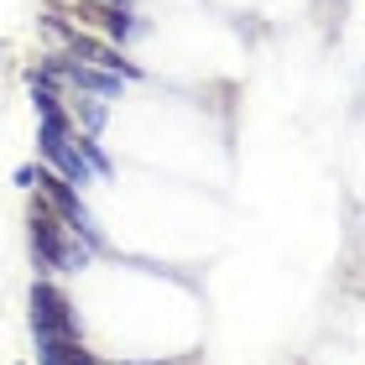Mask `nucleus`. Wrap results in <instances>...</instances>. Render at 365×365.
I'll return each mask as SVG.
<instances>
[{
    "label": "nucleus",
    "instance_id": "nucleus-1",
    "mask_svg": "<svg viewBox=\"0 0 365 365\" xmlns=\"http://www.w3.org/2000/svg\"><path fill=\"white\" fill-rule=\"evenodd\" d=\"M26 225H31V256H37L42 267H53V272H78V267H89V251H84V245H73V230L63 225V214L47 204L42 193L31 198Z\"/></svg>",
    "mask_w": 365,
    "mask_h": 365
},
{
    "label": "nucleus",
    "instance_id": "nucleus-2",
    "mask_svg": "<svg viewBox=\"0 0 365 365\" xmlns=\"http://www.w3.org/2000/svg\"><path fill=\"white\" fill-rule=\"evenodd\" d=\"M31 334H78V319H73V303L63 297L53 282H37L31 287Z\"/></svg>",
    "mask_w": 365,
    "mask_h": 365
},
{
    "label": "nucleus",
    "instance_id": "nucleus-3",
    "mask_svg": "<svg viewBox=\"0 0 365 365\" xmlns=\"http://www.w3.org/2000/svg\"><path fill=\"white\" fill-rule=\"evenodd\" d=\"M37 350H42V365H99V355H89L78 334H42Z\"/></svg>",
    "mask_w": 365,
    "mask_h": 365
}]
</instances>
